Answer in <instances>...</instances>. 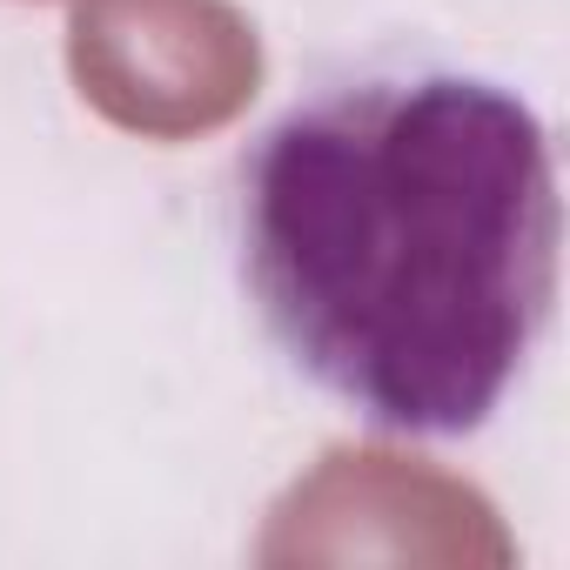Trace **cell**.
<instances>
[{
  "instance_id": "cell-1",
  "label": "cell",
  "mask_w": 570,
  "mask_h": 570,
  "mask_svg": "<svg viewBox=\"0 0 570 570\" xmlns=\"http://www.w3.org/2000/svg\"><path fill=\"white\" fill-rule=\"evenodd\" d=\"M557 161L497 75L396 55L296 95L228 175L262 336L390 436H470L557 316Z\"/></svg>"
}]
</instances>
